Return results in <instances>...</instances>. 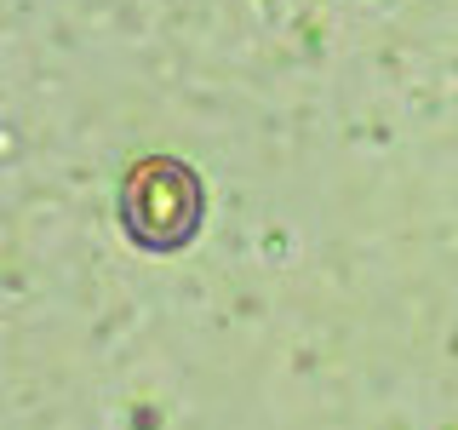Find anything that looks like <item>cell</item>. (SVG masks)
Here are the masks:
<instances>
[{"label":"cell","instance_id":"obj_1","mask_svg":"<svg viewBox=\"0 0 458 430\" xmlns=\"http://www.w3.org/2000/svg\"><path fill=\"white\" fill-rule=\"evenodd\" d=\"M121 212H126V229H132L143 247L172 253L200 224V184L178 161H143L121 190Z\"/></svg>","mask_w":458,"mask_h":430}]
</instances>
